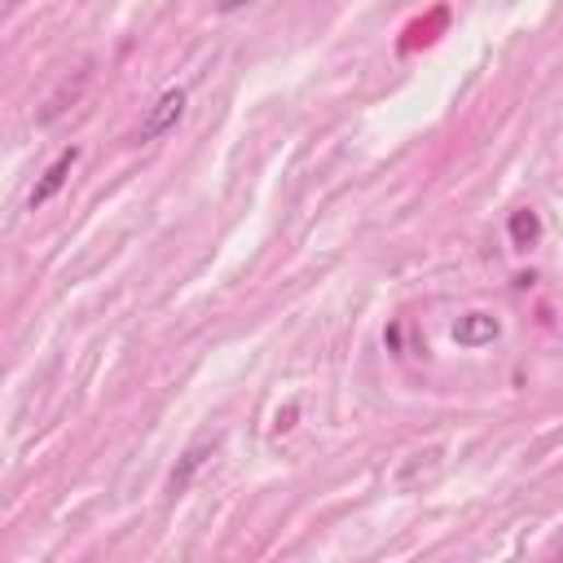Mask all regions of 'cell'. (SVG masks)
<instances>
[{
	"label": "cell",
	"instance_id": "cell-7",
	"mask_svg": "<svg viewBox=\"0 0 563 563\" xmlns=\"http://www.w3.org/2000/svg\"><path fill=\"white\" fill-rule=\"evenodd\" d=\"M23 5V0H5V10H19Z\"/></svg>",
	"mask_w": 563,
	"mask_h": 563
},
{
	"label": "cell",
	"instance_id": "cell-4",
	"mask_svg": "<svg viewBox=\"0 0 563 563\" xmlns=\"http://www.w3.org/2000/svg\"><path fill=\"white\" fill-rule=\"evenodd\" d=\"M211 453H216V445H211V440H198V445H189V449L181 453V462L172 467V475H168V493H172V497H181V493L194 484V475L207 467V458H211Z\"/></svg>",
	"mask_w": 563,
	"mask_h": 563
},
{
	"label": "cell",
	"instance_id": "cell-2",
	"mask_svg": "<svg viewBox=\"0 0 563 563\" xmlns=\"http://www.w3.org/2000/svg\"><path fill=\"white\" fill-rule=\"evenodd\" d=\"M76 163H80V150L71 146V150H62V154L45 168V176L36 181V189H32V198H27V203H32V211H36V207H45V203L67 185V176H71V168H76Z\"/></svg>",
	"mask_w": 563,
	"mask_h": 563
},
{
	"label": "cell",
	"instance_id": "cell-3",
	"mask_svg": "<svg viewBox=\"0 0 563 563\" xmlns=\"http://www.w3.org/2000/svg\"><path fill=\"white\" fill-rule=\"evenodd\" d=\"M502 335V322L493 318V313H467V318H458V326H453V344L458 348H484V344H493Z\"/></svg>",
	"mask_w": 563,
	"mask_h": 563
},
{
	"label": "cell",
	"instance_id": "cell-1",
	"mask_svg": "<svg viewBox=\"0 0 563 563\" xmlns=\"http://www.w3.org/2000/svg\"><path fill=\"white\" fill-rule=\"evenodd\" d=\"M181 115H185V89H168V93L150 106V115H146V124H141V141H159L163 133H172V128L181 124Z\"/></svg>",
	"mask_w": 563,
	"mask_h": 563
},
{
	"label": "cell",
	"instance_id": "cell-6",
	"mask_svg": "<svg viewBox=\"0 0 563 563\" xmlns=\"http://www.w3.org/2000/svg\"><path fill=\"white\" fill-rule=\"evenodd\" d=\"M242 5H251V0H216V14H238Z\"/></svg>",
	"mask_w": 563,
	"mask_h": 563
},
{
	"label": "cell",
	"instance_id": "cell-5",
	"mask_svg": "<svg viewBox=\"0 0 563 563\" xmlns=\"http://www.w3.org/2000/svg\"><path fill=\"white\" fill-rule=\"evenodd\" d=\"M506 233H510V246L528 251V246L541 238V216H537L532 207H519V211H510V225H506Z\"/></svg>",
	"mask_w": 563,
	"mask_h": 563
}]
</instances>
